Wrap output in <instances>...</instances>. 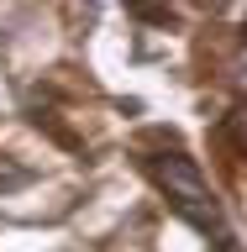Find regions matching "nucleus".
Masks as SVG:
<instances>
[{"mask_svg": "<svg viewBox=\"0 0 247 252\" xmlns=\"http://www.w3.org/2000/svg\"><path fill=\"white\" fill-rule=\"evenodd\" d=\"M153 173H158V184L169 189L174 210L184 220H195L200 231H221V210H216V200H211V189H205L200 168H195L184 153H174L169 163H153Z\"/></svg>", "mask_w": 247, "mask_h": 252, "instance_id": "nucleus-1", "label": "nucleus"}]
</instances>
